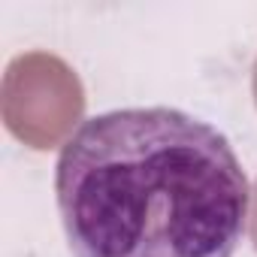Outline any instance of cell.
I'll use <instances>...</instances> for the list:
<instances>
[{
    "label": "cell",
    "instance_id": "6da1fadb",
    "mask_svg": "<svg viewBox=\"0 0 257 257\" xmlns=\"http://www.w3.org/2000/svg\"><path fill=\"white\" fill-rule=\"evenodd\" d=\"M55 194L76 257H233L248 179L212 124L179 109H118L67 140Z\"/></svg>",
    "mask_w": 257,
    "mask_h": 257
},
{
    "label": "cell",
    "instance_id": "7a4b0ae2",
    "mask_svg": "<svg viewBox=\"0 0 257 257\" xmlns=\"http://www.w3.org/2000/svg\"><path fill=\"white\" fill-rule=\"evenodd\" d=\"M251 239H254V248H257V191H254V215H251Z\"/></svg>",
    "mask_w": 257,
    "mask_h": 257
},
{
    "label": "cell",
    "instance_id": "3957f363",
    "mask_svg": "<svg viewBox=\"0 0 257 257\" xmlns=\"http://www.w3.org/2000/svg\"><path fill=\"white\" fill-rule=\"evenodd\" d=\"M254 100H257V67H254Z\"/></svg>",
    "mask_w": 257,
    "mask_h": 257
}]
</instances>
